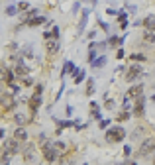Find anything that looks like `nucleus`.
I'll list each match as a JSON object with an SVG mask.
<instances>
[{
	"mask_svg": "<svg viewBox=\"0 0 155 165\" xmlns=\"http://www.w3.org/2000/svg\"><path fill=\"white\" fill-rule=\"evenodd\" d=\"M104 106H106L108 110H112V108H114V100H106V104H104Z\"/></svg>",
	"mask_w": 155,
	"mask_h": 165,
	"instance_id": "c9c22d12",
	"label": "nucleus"
},
{
	"mask_svg": "<svg viewBox=\"0 0 155 165\" xmlns=\"http://www.w3.org/2000/svg\"><path fill=\"white\" fill-rule=\"evenodd\" d=\"M86 94H94V79H89L86 81Z\"/></svg>",
	"mask_w": 155,
	"mask_h": 165,
	"instance_id": "5701e85b",
	"label": "nucleus"
},
{
	"mask_svg": "<svg viewBox=\"0 0 155 165\" xmlns=\"http://www.w3.org/2000/svg\"><path fill=\"white\" fill-rule=\"evenodd\" d=\"M41 151H43V157H45L47 163H55L57 161L59 151L55 150V143H53V142H43V143H41Z\"/></svg>",
	"mask_w": 155,
	"mask_h": 165,
	"instance_id": "f257e3e1",
	"label": "nucleus"
},
{
	"mask_svg": "<svg viewBox=\"0 0 155 165\" xmlns=\"http://www.w3.org/2000/svg\"><path fill=\"white\" fill-rule=\"evenodd\" d=\"M124 155H132V147H130V146L124 147Z\"/></svg>",
	"mask_w": 155,
	"mask_h": 165,
	"instance_id": "4c0bfd02",
	"label": "nucleus"
},
{
	"mask_svg": "<svg viewBox=\"0 0 155 165\" xmlns=\"http://www.w3.org/2000/svg\"><path fill=\"white\" fill-rule=\"evenodd\" d=\"M24 85H28V86H30V85H33V81L30 79V77H24Z\"/></svg>",
	"mask_w": 155,
	"mask_h": 165,
	"instance_id": "e433bc0d",
	"label": "nucleus"
},
{
	"mask_svg": "<svg viewBox=\"0 0 155 165\" xmlns=\"http://www.w3.org/2000/svg\"><path fill=\"white\" fill-rule=\"evenodd\" d=\"M22 153H24V161H26V163H33V161H35V147H33L32 143H28V146L24 147Z\"/></svg>",
	"mask_w": 155,
	"mask_h": 165,
	"instance_id": "0eeeda50",
	"label": "nucleus"
},
{
	"mask_svg": "<svg viewBox=\"0 0 155 165\" xmlns=\"http://www.w3.org/2000/svg\"><path fill=\"white\" fill-rule=\"evenodd\" d=\"M90 116L93 118H96V120H100V110H98V104H96V102H90Z\"/></svg>",
	"mask_w": 155,
	"mask_h": 165,
	"instance_id": "aec40b11",
	"label": "nucleus"
},
{
	"mask_svg": "<svg viewBox=\"0 0 155 165\" xmlns=\"http://www.w3.org/2000/svg\"><path fill=\"white\" fill-rule=\"evenodd\" d=\"M45 51H47V55H55V53L59 51V41H57L55 38L47 39L45 41Z\"/></svg>",
	"mask_w": 155,
	"mask_h": 165,
	"instance_id": "6e6552de",
	"label": "nucleus"
},
{
	"mask_svg": "<svg viewBox=\"0 0 155 165\" xmlns=\"http://www.w3.org/2000/svg\"><path fill=\"white\" fill-rule=\"evenodd\" d=\"M118 120H120V122H126V120H130V110H122V112L118 114Z\"/></svg>",
	"mask_w": 155,
	"mask_h": 165,
	"instance_id": "a878e982",
	"label": "nucleus"
},
{
	"mask_svg": "<svg viewBox=\"0 0 155 165\" xmlns=\"http://www.w3.org/2000/svg\"><path fill=\"white\" fill-rule=\"evenodd\" d=\"M153 161H155V159H153Z\"/></svg>",
	"mask_w": 155,
	"mask_h": 165,
	"instance_id": "ea45409f",
	"label": "nucleus"
},
{
	"mask_svg": "<svg viewBox=\"0 0 155 165\" xmlns=\"http://www.w3.org/2000/svg\"><path fill=\"white\" fill-rule=\"evenodd\" d=\"M16 77H20V79L28 77V67H26V65H22V63H20L18 67H16Z\"/></svg>",
	"mask_w": 155,
	"mask_h": 165,
	"instance_id": "a211bd4d",
	"label": "nucleus"
},
{
	"mask_svg": "<svg viewBox=\"0 0 155 165\" xmlns=\"http://www.w3.org/2000/svg\"><path fill=\"white\" fill-rule=\"evenodd\" d=\"M20 140H8V142H4V146H2V153H8V155H16V153H20Z\"/></svg>",
	"mask_w": 155,
	"mask_h": 165,
	"instance_id": "20e7f679",
	"label": "nucleus"
},
{
	"mask_svg": "<svg viewBox=\"0 0 155 165\" xmlns=\"http://www.w3.org/2000/svg\"><path fill=\"white\" fill-rule=\"evenodd\" d=\"M14 108V98L12 96H6V94H2V112H6V110H12Z\"/></svg>",
	"mask_w": 155,
	"mask_h": 165,
	"instance_id": "9b49d317",
	"label": "nucleus"
},
{
	"mask_svg": "<svg viewBox=\"0 0 155 165\" xmlns=\"http://www.w3.org/2000/svg\"><path fill=\"white\" fill-rule=\"evenodd\" d=\"M116 59H124V49L118 47V51H116Z\"/></svg>",
	"mask_w": 155,
	"mask_h": 165,
	"instance_id": "72a5a7b5",
	"label": "nucleus"
},
{
	"mask_svg": "<svg viewBox=\"0 0 155 165\" xmlns=\"http://www.w3.org/2000/svg\"><path fill=\"white\" fill-rule=\"evenodd\" d=\"M130 59H132V61H145L147 57H145L143 53H132V55H130Z\"/></svg>",
	"mask_w": 155,
	"mask_h": 165,
	"instance_id": "393cba45",
	"label": "nucleus"
},
{
	"mask_svg": "<svg viewBox=\"0 0 155 165\" xmlns=\"http://www.w3.org/2000/svg\"><path fill=\"white\" fill-rule=\"evenodd\" d=\"M143 41H145V43H155V32L153 30H145Z\"/></svg>",
	"mask_w": 155,
	"mask_h": 165,
	"instance_id": "6ab92c4d",
	"label": "nucleus"
},
{
	"mask_svg": "<svg viewBox=\"0 0 155 165\" xmlns=\"http://www.w3.org/2000/svg\"><path fill=\"white\" fill-rule=\"evenodd\" d=\"M83 81H85V71H81V69H79L77 75H75V85H81Z\"/></svg>",
	"mask_w": 155,
	"mask_h": 165,
	"instance_id": "b1692460",
	"label": "nucleus"
},
{
	"mask_svg": "<svg viewBox=\"0 0 155 165\" xmlns=\"http://www.w3.org/2000/svg\"><path fill=\"white\" fill-rule=\"evenodd\" d=\"M108 124H110V120H104V118H100V120H98V126L100 128H108Z\"/></svg>",
	"mask_w": 155,
	"mask_h": 165,
	"instance_id": "7c9ffc66",
	"label": "nucleus"
},
{
	"mask_svg": "<svg viewBox=\"0 0 155 165\" xmlns=\"http://www.w3.org/2000/svg\"><path fill=\"white\" fill-rule=\"evenodd\" d=\"M130 98H132V96H130V94H126V96H124V102H122L124 110H130V108H132V104H130Z\"/></svg>",
	"mask_w": 155,
	"mask_h": 165,
	"instance_id": "c85d7f7f",
	"label": "nucleus"
},
{
	"mask_svg": "<svg viewBox=\"0 0 155 165\" xmlns=\"http://www.w3.org/2000/svg\"><path fill=\"white\" fill-rule=\"evenodd\" d=\"M45 22V18L43 16H35V18H30V20H26V24L30 28H37V26H41V24Z\"/></svg>",
	"mask_w": 155,
	"mask_h": 165,
	"instance_id": "4468645a",
	"label": "nucleus"
},
{
	"mask_svg": "<svg viewBox=\"0 0 155 165\" xmlns=\"http://www.w3.org/2000/svg\"><path fill=\"white\" fill-rule=\"evenodd\" d=\"M90 49V51H89V63H93V61L96 59V57H98V55H96V51H94V47H89Z\"/></svg>",
	"mask_w": 155,
	"mask_h": 165,
	"instance_id": "c756f323",
	"label": "nucleus"
},
{
	"mask_svg": "<svg viewBox=\"0 0 155 165\" xmlns=\"http://www.w3.org/2000/svg\"><path fill=\"white\" fill-rule=\"evenodd\" d=\"M18 10H20L18 6H6V8H4V14H6V16H16Z\"/></svg>",
	"mask_w": 155,
	"mask_h": 165,
	"instance_id": "4be33fe9",
	"label": "nucleus"
},
{
	"mask_svg": "<svg viewBox=\"0 0 155 165\" xmlns=\"http://www.w3.org/2000/svg\"><path fill=\"white\" fill-rule=\"evenodd\" d=\"M18 8H20L22 12H24V10H30V4H28V2H20V4H18Z\"/></svg>",
	"mask_w": 155,
	"mask_h": 165,
	"instance_id": "2f4dec72",
	"label": "nucleus"
},
{
	"mask_svg": "<svg viewBox=\"0 0 155 165\" xmlns=\"http://www.w3.org/2000/svg\"><path fill=\"white\" fill-rule=\"evenodd\" d=\"M120 28H122V30H126V28H128V22H126V20H122V22H120Z\"/></svg>",
	"mask_w": 155,
	"mask_h": 165,
	"instance_id": "58836bf2",
	"label": "nucleus"
},
{
	"mask_svg": "<svg viewBox=\"0 0 155 165\" xmlns=\"http://www.w3.org/2000/svg\"><path fill=\"white\" fill-rule=\"evenodd\" d=\"M124 39H126V35L124 38H118V35H112L110 39H108V45H110V47H122V43H124Z\"/></svg>",
	"mask_w": 155,
	"mask_h": 165,
	"instance_id": "ddd939ff",
	"label": "nucleus"
},
{
	"mask_svg": "<svg viewBox=\"0 0 155 165\" xmlns=\"http://www.w3.org/2000/svg\"><path fill=\"white\" fill-rule=\"evenodd\" d=\"M143 110H145V96L141 94V96H137L136 102H133V116L141 118L143 116Z\"/></svg>",
	"mask_w": 155,
	"mask_h": 165,
	"instance_id": "423d86ee",
	"label": "nucleus"
},
{
	"mask_svg": "<svg viewBox=\"0 0 155 165\" xmlns=\"http://www.w3.org/2000/svg\"><path fill=\"white\" fill-rule=\"evenodd\" d=\"M14 120H16V124H20V126H22V124H26V122H28V118L24 116V114H16Z\"/></svg>",
	"mask_w": 155,
	"mask_h": 165,
	"instance_id": "cd10ccee",
	"label": "nucleus"
},
{
	"mask_svg": "<svg viewBox=\"0 0 155 165\" xmlns=\"http://www.w3.org/2000/svg\"><path fill=\"white\" fill-rule=\"evenodd\" d=\"M90 65H93L94 69H96V67H104V65H106V57H104V55L96 57V59H94V61H93V63H90Z\"/></svg>",
	"mask_w": 155,
	"mask_h": 165,
	"instance_id": "412c9836",
	"label": "nucleus"
},
{
	"mask_svg": "<svg viewBox=\"0 0 155 165\" xmlns=\"http://www.w3.org/2000/svg\"><path fill=\"white\" fill-rule=\"evenodd\" d=\"M141 26H143L145 30H153V32H155V14H149L147 18L141 22Z\"/></svg>",
	"mask_w": 155,
	"mask_h": 165,
	"instance_id": "f8f14e48",
	"label": "nucleus"
},
{
	"mask_svg": "<svg viewBox=\"0 0 155 165\" xmlns=\"http://www.w3.org/2000/svg\"><path fill=\"white\" fill-rule=\"evenodd\" d=\"M98 26H100V28H102V30H104V32H108V24H106V22H102V20H100V22H98Z\"/></svg>",
	"mask_w": 155,
	"mask_h": 165,
	"instance_id": "f704fd0d",
	"label": "nucleus"
},
{
	"mask_svg": "<svg viewBox=\"0 0 155 165\" xmlns=\"http://www.w3.org/2000/svg\"><path fill=\"white\" fill-rule=\"evenodd\" d=\"M153 151H155V136H149V138H145L143 142H141L137 155H140V157H147L149 153H153Z\"/></svg>",
	"mask_w": 155,
	"mask_h": 165,
	"instance_id": "7ed1b4c3",
	"label": "nucleus"
},
{
	"mask_svg": "<svg viewBox=\"0 0 155 165\" xmlns=\"http://www.w3.org/2000/svg\"><path fill=\"white\" fill-rule=\"evenodd\" d=\"M141 73H143V71H141L140 65H137V63H132V67H130L128 73H126V81H128V82H133L136 79H140V77H141Z\"/></svg>",
	"mask_w": 155,
	"mask_h": 165,
	"instance_id": "39448f33",
	"label": "nucleus"
},
{
	"mask_svg": "<svg viewBox=\"0 0 155 165\" xmlns=\"http://www.w3.org/2000/svg\"><path fill=\"white\" fill-rule=\"evenodd\" d=\"M14 75H16V73L8 71V69H6V67L2 65V81H4V82H8V85H10V82L14 81Z\"/></svg>",
	"mask_w": 155,
	"mask_h": 165,
	"instance_id": "dca6fc26",
	"label": "nucleus"
},
{
	"mask_svg": "<svg viewBox=\"0 0 155 165\" xmlns=\"http://www.w3.org/2000/svg\"><path fill=\"white\" fill-rule=\"evenodd\" d=\"M128 94H130V96L133 98V100H136L137 96H141V94H143V85H133L132 89L128 90Z\"/></svg>",
	"mask_w": 155,
	"mask_h": 165,
	"instance_id": "9d476101",
	"label": "nucleus"
},
{
	"mask_svg": "<svg viewBox=\"0 0 155 165\" xmlns=\"http://www.w3.org/2000/svg\"><path fill=\"white\" fill-rule=\"evenodd\" d=\"M51 34H53V38H55V39H59V28H57V26H53Z\"/></svg>",
	"mask_w": 155,
	"mask_h": 165,
	"instance_id": "473e14b6",
	"label": "nucleus"
},
{
	"mask_svg": "<svg viewBox=\"0 0 155 165\" xmlns=\"http://www.w3.org/2000/svg\"><path fill=\"white\" fill-rule=\"evenodd\" d=\"M39 104H41V93H33V96L30 98V108H32V112H35L37 108H39Z\"/></svg>",
	"mask_w": 155,
	"mask_h": 165,
	"instance_id": "1a4fd4ad",
	"label": "nucleus"
},
{
	"mask_svg": "<svg viewBox=\"0 0 155 165\" xmlns=\"http://www.w3.org/2000/svg\"><path fill=\"white\" fill-rule=\"evenodd\" d=\"M53 143H55V150L59 151V153H65V151H67V146L63 142H53Z\"/></svg>",
	"mask_w": 155,
	"mask_h": 165,
	"instance_id": "bb28decb",
	"label": "nucleus"
},
{
	"mask_svg": "<svg viewBox=\"0 0 155 165\" xmlns=\"http://www.w3.org/2000/svg\"><path fill=\"white\" fill-rule=\"evenodd\" d=\"M79 69L75 67V63H71V61H67L65 67H63V75H77Z\"/></svg>",
	"mask_w": 155,
	"mask_h": 165,
	"instance_id": "2eb2a0df",
	"label": "nucleus"
},
{
	"mask_svg": "<svg viewBox=\"0 0 155 165\" xmlns=\"http://www.w3.org/2000/svg\"><path fill=\"white\" fill-rule=\"evenodd\" d=\"M126 138V130L122 126H114V128H108L106 130V142L116 143V142H122Z\"/></svg>",
	"mask_w": 155,
	"mask_h": 165,
	"instance_id": "f03ea898",
	"label": "nucleus"
},
{
	"mask_svg": "<svg viewBox=\"0 0 155 165\" xmlns=\"http://www.w3.org/2000/svg\"><path fill=\"white\" fill-rule=\"evenodd\" d=\"M14 138H16V140H20V142H26V140H28V132H26V128H18V130L14 132Z\"/></svg>",
	"mask_w": 155,
	"mask_h": 165,
	"instance_id": "f3484780",
	"label": "nucleus"
}]
</instances>
